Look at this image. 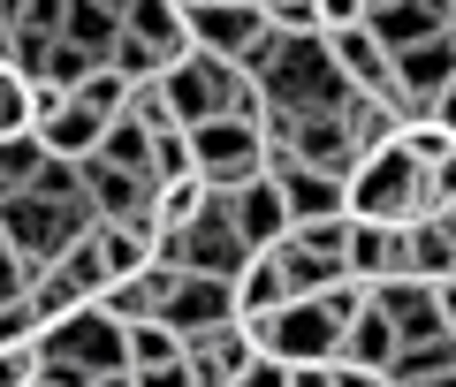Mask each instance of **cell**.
<instances>
[{
	"label": "cell",
	"mask_w": 456,
	"mask_h": 387,
	"mask_svg": "<svg viewBox=\"0 0 456 387\" xmlns=\"http://www.w3.org/2000/svg\"><path fill=\"white\" fill-rule=\"evenodd\" d=\"M137 387H198L191 365H160V372H137Z\"/></svg>",
	"instance_id": "obj_37"
},
{
	"label": "cell",
	"mask_w": 456,
	"mask_h": 387,
	"mask_svg": "<svg viewBox=\"0 0 456 387\" xmlns=\"http://www.w3.org/2000/svg\"><path fill=\"white\" fill-rule=\"evenodd\" d=\"M403 274H411V228L350 221V281L380 289V281H403Z\"/></svg>",
	"instance_id": "obj_13"
},
{
	"label": "cell",
	"mask_w": 456,
	"mask_h": 387,
	"mask_svg": "<svg viewBox=\"0 0 456 387\" xmlns=\"http://www.w3.org/2000/svg\"><path fill=\"white\" fill-rule=\"evenodd\" d=\"M92 228H99L92 198H38V190L0 198V236L16 243L31 266H53V258H61L69 243H84Z\"/></svg>",
	"instance_id": "obj_3"
},
{
	"label": "cell",
	"mask_w": 456,
	"mask_h": 387,
	"mask_svg": "<svg viewBox=\"0 0 456 387\" xmlns=\"http://www.w3.org/2000/svg\"><path fill=\"white\" fill-rule=\"evenodd\" d=\"M38 350H46V357H69V365H84V372H122V365H130L122 319H114L107 304H84L77 319L46 327V335H38Z\"/></svg>",
	"instance_id": "obj_7"
},
{
	"label": "cell",
	"mask_w": 456,
	"mask_h": 387,
	"mask_svg": "<svg viewBox=\"0 0 456 387\" xmlns=\"http://www.w3.org/2000/svg\"><path fill=\"white\" fill-rule=\"evenodd\" d=\"M426 213H441V198H434V175H426V160L411 145H388L373 160H358V175H350V221L411 228Z\"/></svg>",
	"instance_id": "obj_2"
},
{
	"label": "cell",
	"mask_w": 456,
	"mask_h": 387,
	"mask_svg": "<svg viewBox=\"0 0 456 387\" xmlns=\"http://www.w3.org/2000/svg\"><path fill=\"white\" fill-rule=\"evenodd\" d=\"M395 350H403V335H395V319L380 304L358 311V327L342 335V357L335 365H365V372H395Z\"/></svg>",
	"instance_id": "obj_16"
},
{
	"label": "cell",
	"mask_w": 456,
	"mask_h": 387,
	"mask_svg": "<svg viewBox=\"0 0 456 387\" xmlns=\"http://www.w3.org/2000/svg\"><path fill=\"white\" fill-rule=\"evenodd\" d=\"M289 387H335V365H297Z\"/></svg>",
	"instance_id": "obj_38"
},
{
	"label": "cell",
	"mask_w": 456,
	"mask_h": 387,
	"mask_svg": "<svg viewBox=\"0 0 456 387\" xmlns=\"http://www.w3.org/2000/svg\"><path fill=\"white\" fill-rule=\"evenodd\" d=\"M183 365H191L198 387H236L251 365H259V342H251V327H213V335H198L191 350H183Z\"/></svg>",
	"instance_id": "obj_12"
},
{
	"label": "cell",
	"mask_w": 456,
	"mask_h": 387,
	"mask_svg": "<svg viewBox=\"0 0 456 387\" xmlns=\"http://www.w3.org/2000/svg\"><path fill=\"white\" fill-rule=\"evenodd\" d=\"M266 8V23H274L281 38H305V31H320V16H312V0H259Z\"/></svg>",
	"instance_id": "obj_33"
},
{
	"label": "cell",
	"mask_w": 456,
	"mask_h": 387,
	"mask_svg": "<svg viewBox=\"0 0 456 387\" xmlns=\"http://www.w3.org/2000/svg\"><path fill=\"white\" fill-rule=\"evenodd\" d=\"M441 372H456V335L403 342V350H395V380H441Z\"/></svg>",
	"instance_id": "obj_27"
},
{
	"label": "cell",
	"mask_w": 456,
	"mask_h": 387,
	"mask_svg": "<svg viewBox=\"0 0 456 387\" xmlns=\"http://www.w3.org/2000/svg\"><path fill=\"white\" fill-rule=\"evenodd\" d=\"M160 319L175 327L183 350H191L198 335H213V327H236V319H244V311H236V281H221V274H175V296H167Z\"/></svg>",
	"instance_id": "obj_8"
},
{
	"label": "cell",
	"mask_w": 456,
	"mask_h": 387,
	"mask_svg": "<svg viewBox=\"0 0 456 387\" xmlns=\"http://www.w3.org/2000/svg\"><path fill=\"white\" fill-rule=\"evenodd\" d=\"M8 137H38V77H23L16 61H0V145Z\"/></svg>",
	"instance_id": "obj_21"
},
{
	"label": "cell",
	"mask_w": 456,
	"mask_h": 387,
	"mask_svg": "<svg viewBox=\"0 0 456 387\" xmlns=\"http://www.w3.org/2000/svg\"><path fill=\"white\" fill-rule=\"evenodd\" d=\"M38 372H46V350H38V342L0 350V387H38Z\"/></svg>",
	"instance_id": "obj_30"
},
{
	"label": "cell",
	"mask_w": 456,
	"mask_h": 387,
	"mask_svg": "<svg viewBox=\"0 0 456 387\" xmlns=\"http://www.w3.org/2000/svg\"><path fill=\"white\" fill-rule=\"evenodd\" d=\"M46 335V319H38L31 296H16V304H0V350H16V342H38Z\"/></svg>",
	"instance_id": "obj_29"
},
{
	"label": "cell",
	"mask_w": 456,
	"mask_h": 387,
	"mask_svg": "<svg viewBox=\"0 0 456 387\" xmlns=\"http://www.w3.org/2000/svg\"><path fill=\"white\" fill-rule=\"evenodd\" d=\"M152 145H160V137H152L145 122H130V114H122V122L107 129V145H99V160L130 167V175H152Z\"/></svg>",
	"instance_id": "obj_26"
},
{
	"label": "cell",
	"mask_w": 456,
	"mask_h": 387,
	"mask_svg": "<svg viewBox=\"0 0 456 387\" xmlns=\"http://www.w3.org/2000/svg\"><path fill=\"white\" fill-rule=\"evenodd\" d=\"M441 311H449V335H456V281H441Z\"/></svg>",
	"instance_id": "obj_40"
},
{
	"label": "cell",
	"mask_w": 456,
	"mask_h": 387,
	"mask_svg": "<svg viewBox=\"0 0 456 387\" xmlns=\"http://www.w3.org/2000/svg\"><path fill=\"white\" fill-rule=\"evenodd\" d=\"M373 8H388V0H373Z\"/></svg>",
	"instance_id": "obj_41"
},
{
	"label": "cell",
	"mask_w": 456,
	"mask_h": 387,
	"mask_svg": "<svg viewBox=\"0 0 456 387\" xmlns=\"http://www.w3.org/2000/svg\"><path fill=\"white\" fill-rule=\"evenodd\" d=\"M84 198H92L99 221H152L160 182H152V175H130V167H114V160H84Z\"/></svg>",
	"instance_id": "obj_10"
},
{
	"label": "cell",
	"mask_w": 456,
	"mask_h": 387,
	"mask_svg": "<svg viewBox=\"0 0 456 387\" xmlns=\"http://www.w3.org/2000/svg\"><path fill=\"white\" fill-rule=\"evenodd\" d=\"M122 342H130V372L183 365V335H175L167 319H137V327H122Z\"/></svg>",
	"instance_id": "obj_23"
},
{
	"label": "cell",
	"mask_w": 456,
	"mask_h": 387,
	"mask_svg": "<svg viewBox=\"0 0 456 387\" xmlns=\"http://www.w3.org/2000/svg\"><path fill=\"white\" fill-rule=\"evenodd\" d=\"M244 77L266 84V107H274V114H342V99H350V77H342L335 46H327L320 31H305V38H281L274 31L244 61Z\"/></svg>",
	"instance_id": "obj_1"
},
{
	"label": "cell",
	"mask_w": 456,
	"mask_h": 387,
	"mask_svg": "<svg viewBox=\"0 0 456 387\" xmlns=\"http://www.w3.org/2000/svg\"><path fill=\"white\" fill-rule=\"evenodd\" d=\"M236 84H244V69H236V61H213V53L191 46L160 77V99H167V114H175V129H206V122H221V114H228Z\"/></svg>",
	"instance_id": "obj_6"
},
{
	"label": "cell",
	"mask_w": 456,
	"mask_h": 387,
	"mask_svg": "<svg viewBox=\"0 0 456 387\" xmlns=\"http://www.w3.org/2000/svg\"><path fill=\"white\" fill-rule=\"evenodd\" d=\"M228 206V221H236V236L251 243V251H274V243H289V198H281V182L274 175H259V182H244V190H213Z\"/></svg>",
	"instance_id": "obj_9"
},
{
	"label": "cell",
	"mask_w": 456,
	"mask_h": 387,
	"mask_svg": "<svg viewBox=\"0 0 456 387\" xmlns=\"http://www.w3.org/2000/svg\"><path fill=\"white\" fill-rule=\"evenodd\" d=\"M31 281H38V266L16 251V243L0 236V304H16V296H31Z\"/></svg>",
	"instance_id": "obj_32"
},
{
	"label": "cell",
	"mask_w": 456,
	"mask_h": 387,
	"mask_svg": "<svg viewBox=\"0 0 456 387\" xmlns=\"http://www.w3.org/2000/svg\"><path fill=\"white\" fill-rule=\"evenodd\" d=\"M312 16H320V38H335V31L373 23V0H312Z\"/></svg>",
	"instance_id": "obj_31"
},
{
	"label": "cell",
	"mask_w": 456,
	"mask_h": 387,
	"mask_svg": "<svg viewBox=\"0 0 456 387\" xmlns=\"http://www.w3.org/2000/svg\"><path fill=\"white\" fill-rule=\"evenodd\" d=\"M411 274L419 281H456V213H426L411 221Z\"/></svg>",
	"instance_id": "obj_17"
},
{
	"label": "cell",
	"mask_w": 456,
	"mask_h": 387,
	"mask_svg": "<svg viewBox=\"0 0 456 387\" xmlns=\"http://www.w3.org/2000/svg\"><path fill=\"white\" fill-rule=\"evenodd\" d=\"M327 46H335V61H342V77H350V92H395V53L373 38V23L335 31Z\"/></svg>",
	"instance_id": "obj_15"
},
{
	"label": "cell",
	"mask_w": 456,
	"mask_h": 387,
	"mask_svg": "<svg viewBox=\"0 0 456 387\" xmlns=\"http://www.w3.org/2000/svg\"><path fill=\"white\" fill-rule=\"evenodd\" d=\"M206 206H213V182H206V175H183V182H160L152 221H160V236H183V228H191Z\"/></svg>",
	"instance_id": "obj_22"
},
{
	"label": "cell",
	"mask_w": 456,
	"mask_h": 387,
	"mask_svg": "<svg viewBox=\"0 0 456 387\" xmlns=\"http://www.w3.org/2000/svg\"><path fill=\"white\" fill-rule=\"evenodd\" d=\"M191 160H198V175H206L213 190H244V182H259L266 167H274V145H266L259 122L221 114V122L191 129Z\"/></svg>",
	"instance_id": "obj_5"
},
{
	"label": "cell",
	"mask_w": 456,
	"mask_h": 387,
	"mask_svg": "<svg viewBox=\"0 0 456 387\" xmlns=\"http://www.w3.org/2000/svg\"><path fill=\"white\" fill-rule=\"evenodd\" d=\"M236 387H289V365H274V357H259V365L244 372Z\"/></svg>",
	"instance_id": "obj_35"
},
{
	"label": "cell",
	"mask_w": 456,
	"mask_h": 387,
	"mask_svg": "<svg viewBox=\"0 0 456 387\" xmlns=\"http://www.w3.org/2000/svg\"><path fill=\"white\" fill-rule=\"evenodd\" d=\"M281 304H297V296H289V274H281L274 251H259L244 274H236V311H244V319H266V311H281Z\"/></svg>",
	"instance_id": "obj_19"
},
{
	"label": "cell",
	"mask_w": 456,
	"mask_h": 387,
	"mask_svg": "<svg viewBox=\"0 0 456 387\" xmlns=\"http://www.w3.org/2000/svg\"><path fill=\"white\" fill-rule=\"evenodd\" d=\"M335 387H395V372H365V365H335Z\"/></svg>",
	"instance_id": "obj_36"
},
{
	"label": "cell",
	"mask_w": 456,
	"mask_h": 387,
	"mask_svg": "<svg viewBox=\"0 0 456 387\" xmlns=\"http://www.w3.org/2000/svg\"><path fill=\"white\" fill-rule=\"evenodd\" d=\"M167 296H175V266H145V274H130V281H114V289H107V311L122 327H137V319H160Z\"/></svg>",
	"instance_id": "obj_18"
},
{
	"label": "cell",
	"mask_w": 456,
	"mask_h": 387,
	"mask_svg": "<svg viewBox=\"0 0 456 387\" xmlns=\"http://www.w3.org/2000/svg\"><path fill=\"white\" fill-rule=\"evenodd\" d=\"M426 175H434V198H441V213H449V206H456V152H441Z\"/></svg>",
	"instance_id": "obj_34"
},
{
	"label": "cell",
	"mask_w": 456,
	"mask_h": 387,
	"mask_svg": "<svg viewBox=\"0 0 456 387\" xmlns=\"http://www.w3.org/2000/svg\"><path fill=\"white\" fill-rule=\"evenodd\" d=\"M183 175H198V160H191V129H167L160 145H152V182H183Z\"/></svg>",
	"instance_id": "obj_28"
},
{
	"label": "cell",
	"mask_w": 456,
	"mask_h": 387,
	"mask_svg": "<svg viewBox=\"0 0 456 387\" xmlns=\"http://www.w3.org/2000/svg\"><path fill=\"white\" fill-rule=\"evenodd\" d=\"M53 266H61V274L77 281V289L92 296V304H107V289H114V266H107V251H99V228H92L84 243H69V251L53 258Z\"/></svg>",
	"instance_id": "obj_24"
},
{
	"label": "cell",
	"mask_w": 456,
	"mask_h": 387,
	"mask_svg": "<svg viewBox=\"0 0 456 387\" xmlns=\"http://www.w3.org/2000/svg\"><path fill=\"white\" fill-rule=\"evenodd\" d=\"M251 342H259V357H274V365H335L342 357V319L320 304V296H297V304L266 311V319H244Z\"/></svg>",
	"instance_id": "obj_4"
},
{
	"label": "cell",
	"mask_w": 456,
	"mask_h": 387,
	"mask_svg": "<svg viewBox=\"0 0 456 387\" xmlns=\"http://www.w3.org/2000/svg\"><path fill=\"white\" fill-rule=\"evenodd\" d=\"M61 38H69V46H84V53H99V61H114V46H122V16L99 8V0H69Z\"/></svg>",
	"instance_id": "obj_20"
},
{
	"label": "cell",
	"mask_w": 456,
	"mask_h": 387,
	"mask_svg": "<svg viewBox=\"0 0 456 387\" xmlns=\"http://www.w3.org/2000/svg\"><path fill=\"white\" fill-rule=\"evenodd\" d=\"M449 213H456V206H449Z\"/></svg>",
	"instance_id": "obj_42"
},
{
	"label": "cell",
	"mask_w": 456,
	"mask_h": 387,
	"mask_svg": "<svg viewBox=\"0 0 456 387\" xmlns=\"http://www.w3.org/2000/svg\"><path fill=\"white\" fill-rule=\"evenodd\" d=\"M434 122H441V129H449V137H456V84H449V92L434 99Z\"/></svg>",
	"instance_id": "obj_39"
},
{
	"label": "cell",
	"mask_w": 456,
	"mask_h": 387,
	"mask_svg": "<svg viewBox=\"0 0 456 387\" xmlns=\"http://www.w3.org/2000/svg\"><path fill=\"white\" fill-rule=\"evenodd\" d=\"M342 137L358 145V160H373V152H388V145H403V129H411V114H403V99L395 92H350L342 99Z\"/></svg>",
	"instance_id": "obj_11"
},
{
	"label": "cell",
	"mask_w": 456,
	"mask_h": 387,
	"mask_svg": "<svg viewBox=\"0 0 456 387\" xmlns=\"http://www.w3.org/2000/svg\"><path fill=\"white\" fill-rule=\"evenodd\" d=\"M266 175L281 182V198H289V221L305 228V221H335V213H350V182L342 175H320V167H297V160H281L274 152V167Z\"/></svg>",
	"instance_id": "obj_14"
},
{
	"label": "cell",
	"mask_w": 456,
	"mask_h": 387,
	"mask_svg": "<svg viewBox=\"0 0 456 387\" xmlns=\"http://www.w3.org/2000/svg\"><path fill=\"white\" fill-rule=\"evenodd\" d=\"M31 304H38V319H46V327H61V319H77V311L92 304V296H84L77 281L61 274V266H38V281H31Z\"/></svg>",
	"instance_id": "obj_25"
}]
</instances>
